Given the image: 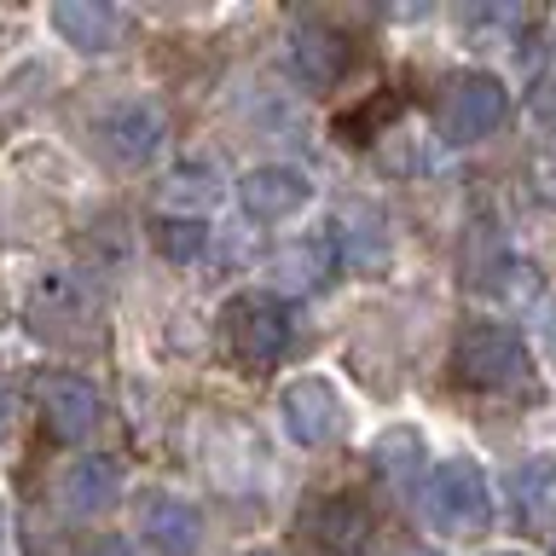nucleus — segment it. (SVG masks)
I'll use <instances>...</instances> for the list:
<instances>
[{"instance_id":"13","label":"nucleus","mask_w":556,"mask_h":556,"mask_svg":"<svg viewBox=\"0 0 556 556\" xmlns=\"http://www.w3.org/2000/svg\"><path fill=\"white\" fill-rule=\"evenodd\" d=\"M139 533H146V545H156L163 556H191L203 545V516H198V504H186L174 493H151L146 516H139Z\"/></svg>"},{"instance_id":"14","label":"nucleus","mask_w":556,"mask_h":556,"mask_svg":"<svg viewBox=\"0 0 556 556\" xmlns=\"http://www.w3.org/2000/svg\"><path fill=\"white\" fill-rule=\"evenodd\" d=\"M348 70V41L325 24H307L290 35V76L307 87H337Z\"/></svg>"},{"instance_id":"22","label":"nucleus","mask_w":556,"mask_h":556,"mask_svg":"<svg viewBox=\"0 0 556 556\" xmlns=\"http://www.w3.org/2000/svg\"><path fill=\"white\" fill-rule=\"evenodd\" d=\"M0 429H7V394H0Z\"/></svg>"},{"instance_id":"4","label":"nucleus","mask_w":556,"mask_h":556,"mask_svg":"<svg viewBox=\"0 0 556 556\" xmlns=\"http://www.w3.org/2000/svg\"><path fill=\"white\" fill-rule=\"evenodd\" d=\"M93 134H99V146L116 156L122 168H146L156 151H163V139H168V116H163V104L156 99H116V104H104L99 122H93Z\"/></svg>"},{"instance_id":"12","label":"nucleus","mask_w":556,"mask_h":556,"mask_svg":"<svg viewBox=\"0 0 556 556\" xmlns=\"http://www.w3.org/2000/svg\"><path fill=\"white\" fill-rule=\"evenodd\" d=\"M47 17L76 52H111L122 47V29H128V17L116 7H104V0H59Z\"/></svg>"},{"instance_id":"9","label":"nucleus","mask_w":556,"mask_h":556,"mask_svg":"<svg viewBox=\"0 0 556 556\" xmlns=\"http://www.w3.org/2000/svg\"><path fill=\"white\" fill-rule=\"evenodd\" d=\"M278 412H285V429H290V441H302V446H330L342 434V400L337 389H330L325 377H302V382H290L285 400H278Z\"/></svg>"},{"instance_id":"19","label":"nucleus","mask_w":556,"mask_h":556,"mask_svg":"<svg viewBox=\"0 0 556 556\" xmlns=\"http://www.w3.org/2000/svg\"><path fill=\"white\" fill-rule=\"evenodd\" d=\"M151 238H156V250H163L174 267H186V261H198V255H203L208 226H203V220H191V215H163Z\"/></svg>"},{"instance_id":"10","label":"nucleus","mask_w":556,"mask_h":556,"mask_svg":"<svg viewBox=\"0 0 556 556\" xmlns=\"http://www.w3.org/2000/svg\"><path fill=\"white\" fill-rule=\"evenodd\" d=\"M59 498L70 516H111L116 498H122V469L116 458H104V452H87V458H76L64 469L59 481Z\"/></svg>"},{"instance_id":"11","label":"nucleus","mask_w":556,"mask_h":556,"mask_svg":"<svg viewBox=\"0 0 556 556\" xmlns=\"http://www.w3.org/2000/svg\"><path fill=\"white\" fill-rule=\"evenodd\" d=\"M29 319H35V330H41V337H52V342H70V337H87L93 302H87V290L76 285V278L52 273V278H41V290H35Z\"/></svg>"},{"instance_id":"21","label":"nucleus","mask_w":556,"mask_h":556,"mask_svg":"<svg viewBox=\"0 0 556 556\" xmlns=\"http://www.w3.org/2000/svg\"><path fill=\"white\" fill-rule=\"evenodd\" d=\"M545 348H551V354H556V302L545 307Z\"/></svg>"},{"instance_id":"17","label":"nucleus","mask_w":556,"mask_h":556,"mask_svg":"<svg viewBox=\"0 0 556 556\" xmlns=\"http://www.w3.org/2000/svg\"><path fill=\"white\" fill-rule=\"evenodd\" d=\"M371 464H377V476H389L394 486H412L417 469H424V434L417 429H389L371 446Z\"/></svg>"},{"instance_id":"24","label":"nucleus","mask_w":556,"mask_h":556,"mask_svg":"<svg viewBox=\"0 0 556 556\" xmlns=\"http://www.w3.org/2000/svg\"><path fill=\"white\" fill-rule=\"evenodd\" d=\"M412 556H434V551H412Z\"/></svg>"},{"instance_id":"23","label":"nucleus","mask_w":556,"mask_h":556,"mask_svg":"<svg viewBox=\"0 0 556 556\" xmlns=\"http://www.w3.org/2000/svg\"><path fill=\"white\" fill-rule=\"evenodd\" d=\"M493 556H521V551H493Z\"/></svg>"},{"instance_id":"8","label":"nucleus","mask_w":556,"mask_h":556,"mask_svg":"<svg viewBox=\"0 0 556 556\" xmlns=\"http://www.w3.org/2000/svg\"><path fill=\"white\" fill-rule=\"evenodd\" d=\"M41 417H47V429L59 434V441H87L99 424H104V400H99V389L87 377H76V371H52V377H41Z\"/></svg>"},{"instance_id":"7","label":"nucleus","mask_w":556,"mask_h":556,"mask_svg":"<svg viewBox=\"0 0 556 556\" xmlns=\"http://www.w3.org/2000/svg\"><path fill=\"white\" fill-rule=\"evenodd\" d=\"M307 198H313V180L302 168H290V163H261V168H250L238 180V208L250 220H267V226L302 215Z\"/></svg>"},{"instance_id":"1","label":"nucleus","mask_w":556,"mask_h":556,"mask_svg":"<svg viewBox=\"0 0 556 556\" xmlns=\"http://www.w3.org/2000/svg\"><path fill=\"white\" fill-rule=\"evenodd\" d=\"M220 348L238 371L267 377L295 348V307L278 290H238L220 307Z\"/></svg>"},{"instance_id":"15","label":"nucleus","mask_w":556,"mask_h":556,"mask_svg":"<svg viewBox=\"0 0 556 556\" xmlns=\"http://www.w3.org/2000/svg\"><path fill=\"white\" fill-rule=\"evenodd\" d=\"M337 250H342V232H313L273 261V278L285 290H319V285H330V273H337Z\"/></svg>"},{"instance_id":"2","label":"nucleus","mask_w":556,"mask_h":556,"mask_svg":"<svg viewBox=\"0 0 556 556\" xmlns=\"http://www.w3.org/2000/svg\"><path fill=\"white\" fill-rule=\"evenodd\" d=\"M452 365L469 389L486 394H533V359L528 342L516 337L510 325H469L458 348H452Z\"/></svg>"},{"instance_id":"25","label":"nucleus","mask_w":556,"mask_h":556,"mask_svg":"<svg viewBox=\"0 0 556 556\" xmlns=\"http://www.w3.org/2000/svg\"><path fill=\"white\" fill-rule=\"evenodd\" d=\"M0 533H7V516H0Z\"/></svg>"},{"instance_id":"3","label":"nucleus","mask_w":556,"mask_h":556,"mask_svg":"<svg viewBox=\"0 0 556 556\" xmlns=\"http://www.w3.org/2000/svg\"><path fill=\"white\" fill-rule=\"evenodd\" d=\"M429 521L452 539H469L493 521V493H486V469L476 458H452L429 476Z\"/></svg>"},{"instance_id":"6","label":"nucleus","mask_w":556,"mask_h":556,"mask_svg":"<svg viewBox=\"0 0 556 556\" xmlns=\"http://www.w3.org/2000/svg\"><path fill=\"white\" fill-rule=\"evenodd\" d=\"M504 111H510V93H504L498 76H486V70H469V76H458L446 87L441 99V128L446 139H458V146H469V139H486L504 122Z\"/></svg>"},{"instance_id":"5","label":"nucleus","mask_w":556,"mask_h":556,"mask_svg":"<svg viewBox=\"0 0 556 556\" xmlns=\"http://www.w3.org/2000/svg\"><path fill=\"white\" fill-rule=\"evenodd\" d=\"M377 533V516L359 493H330V498H313L307 516H302V539L319 556H365Z\"/></svg>"},{"instance_id":"18","label":"nucleus","mask_w":556,"mask_h":556,"mask_svg":"<svg viewBox=\"0 0 556 556\" xmlns=\"http://www.w3.org/2000/svg\"><path fill=\"white\" fill-rule=\"evenodd\" d=\"M163 198H168L174 208H186L191 220H203L198 208H208V203H220V174L208 168V163L174 168V174H168V186H163Z\"/></svg>"},{"instance_id":"16","label":"nucleus","mask_w":556,"mask_h":556,"mask_svg":"<svg viewBox=\"0 0 556 556\" xmlns=\"http://www.w3.org/2000/svg\"><path fill=\"white\" fill-rule=\"evenodd\" d=\"M516 510L533 533H556V458H528L516 469Z\"/></svg>"},{"instance_id":"20","label":"nucleus","mask_w":556,"mask_h":556,"mask_svg":"<svg viewBox=\"0 0 556 556\" xmlns=\"http://www.w3.org/2000/svg\"><path fill=\"white\" fill-rule=\"evenodd\" d=\"M87 556H128V545H122V539H104V545H93Z\"/></svg>"}]
</instances>
